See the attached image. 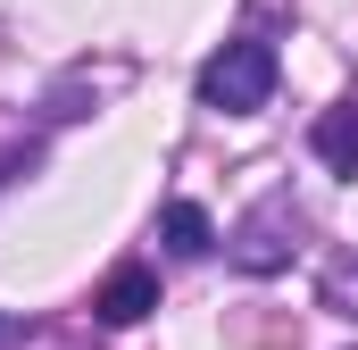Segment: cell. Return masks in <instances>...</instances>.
Wrapping results in <instances>:
<instances>
[{"mask_svg":"<svg viewBox=\"0 0 358 350\" xmlns=\"http://www.w3.org/2000/svg\"><path fill=\"white\" fill-rule=\"evenodd\" d=\"M267 92H275V50L267 42H225L200 67V108H217V117H250V108H267Z\"/></svg>","mask_w":358,"mask_h":350,"instance_id":"obj_1","label":"cell"},{"mask_svg":"<svg viewBox=\"0 0 358 350\" xmlns=\"http://www.w3.org/2000/svg\"><path fill=\"white\" fill-rule=\"evenodd\" d=\"M283 225H300V217H292V200H259V217L234 234V267H250V275H275V267L292 259Z\"/></svg>","mask_w":358,"mask_h":350,"instance_id":"obj_2","label":"cell"},{"mask_svg":"<svg viewBox=\"0 0 358 350\" xmlns=\"http://www.w3.org/2000/svg\"><path fill=\"white\" fill-rule=\"evenodd\" d=\"M92 309H100V326H142V317L159 309V275H150L142 259H125L108 284H100V300H92Z\"/></svg>","mask_w":358,"mask_h":350,"instance_id":"obj_3","label":"cell"},{"mask_svg":"<svg viewBox=\"0 0 358 350\" xmlns=\"http://www.w3.org/2000/svg\"><path fill=\"white\" fill-rule=\"evenodd\" d=\"M159 234H167V251H176V259H208V251H217V217H208L200 200H167Z\"/></svg>","mask_w":358,"mask_h":350,"instance_id":"obj_4","label":"cell"},{"mask_svg":"<svg viewBox=\"0 0 358 350\" xmlns=\"http://www.w3.org/2000/svg\"><path fill=\"white\" fill-rule=\"evenodd\" d=\"M308 142H317V159H325L334 175H358V100H342V108H325Z\"/></svg>","mask_w":358,"mask_h":350,"instance_id":"obj_5","label":"cell"},{"mask_svg":"<svg viewBox=\"0 0 358 350\" xmlns=\"http://www.w3.org/2000/svg\"><path fill=\"white\" fill-rule=\"evenodd\" d=\"M8 342H17V317H8V309H0V350H8Z\"/></svg>","mask_w":358,"mask_h":350,"instance_id":"obj_6","label":"cell"}]
</instances>
